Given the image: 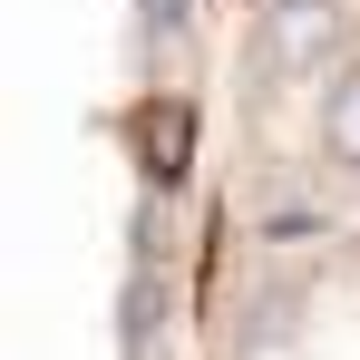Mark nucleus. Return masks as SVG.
<instances>
[{
  "instance_id": "obj_1",
  "label": "nucleus",
  "mask_w": 360,
  "mask_h": 360,
  "mask_svg": "<svg viewBox=\"0 0 360 360\" xmlns=\"http://www.w3.org/2000/svg\"><path fill=\"white\" fill-rule=\"evenodd\" d=\"M341 146H351V156H360V88H351V98H341Z\"/></svg>"
}]
</instances>
